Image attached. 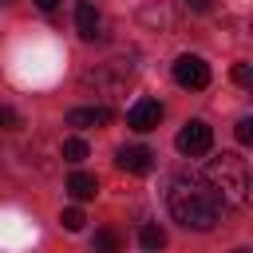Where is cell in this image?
Returning <instances> with one entry per match:
<instances>
[{
  "mask_svg": "<svg viewBox=\"0 0 253 253\" xmlns=\"http://www.w3.org/2000/svg\"><path fill=\"white\" fill-rule=\"evenodd\" d=\"M166 206H170V217L182 221L186 229H213L225 213V202L198 178H174L170 194H166Z\"/></svg>",
  "mask_w": 253,
  "mask_h": 253,
  "instance_id": "1",
  "label": "cell"
},
{
  "mask_svg": "<svg viewBox=\"0 0 253 253\" xmlns=\"http://www.w3.org/2000/svg\"><path fill=\"white\" fill-rule=\"evenodd\" d=\"M206 182H210V190H213L225 206H241V202L249 198V166H245V158L233 154V150H221L217 158H210Z\"/></svg>",
  "mask_w": 253,
  "mask_h": 253,
  "instance_id": "2",
  "label": "cell"
},
{
  "mask_svg": "<svg viewBox=\"0 0 253 253\" xmlns=\"http://www.w3.org/2000/svg\"><path fill=\"white\" fill-rule=\"evenodd\" d=\"M174 146H178V154H186V158L210 154V146H213V126H210V123H202V119H190V123L178 130Z\"/></svg>",
  "mask_w": 253,
  "mask_h": 253,
  "instance_id": "3",
  "label": "cell"
},
{
  "mask_svg": "<svg viewBox=\"0 0 253 253\" xmlns=\"http://www.w3.org/2000/svg\"><path fill=\"white\" fill-rule=\"evenodd\" d=\"M174 83L186 91H206L210 87V63L202 55H178L174 59Z\"/></svg>",
  "mask_w": 253,
  "mask_h": 253,
  "instance_id": "4",
  "label": "cell"
},
{
  "mask_svg": "<svg viewBox=\"0 0 253 253\" xmlns=\"http://www.w3.org/2000/svg\"><path fill=\"white\" fill-rule=\"evenodd\" d=\"M115 162H119V170H126V174H150L154 150H150V146H119Z\"/></svg>",
  "mask_w": 253,
  "mask_h": 253,
  "instance_id": "5",
  "label": "cell"
},
{
  "mask_svg": "<svg viewBox=\"0 0 253 253\" xmlns=\"http://www.w3.org/2000/svg\"><path fill=\"white\" fill-rule=\"evenodd\" d=\"M158 119H162V103L158 99H138L126 111V126H134V130H154Z\"/></svg>",
  "mask_w": 253,
  "mask_h": 253,
  "instance_id": "6",
  "label": "cell"
},
{
  "mask_svg": "<svg viewBox=\"0 0 253 253\" xmlns=\"http://www.w3.org/2000/svg\"><path fill=\"white\" fill-rule=\"evenodd\" d=\"M75 28H79V36L87 40V43H95V40H103V16L95 12V4H79L75 8Z\"/></svg>",
  "mask_w": 253,
  "mask_h": 253,
  "instance_id": "7",
  "label": "cell"
},
{
  "mask_svg": "<svg viewBox=\"0 0 253 253\" xmlns=\"http://www.w3.org/2000/svg\"><path fill=\"white\" fill-rule=\"evenodd\" d=\"M107 123H111V111L107 107H75V111H67V126H79V130L107 126Z\"/></svg>",
  "mask_w": 253,
  "mask_h": 253,
  "instance_id": "8",
  "label": "cell"
},
{
  "mask_svg": "<svg viewBox=\"0 0 253 253\" xmlns=\"http://www.w3.org/2000/svg\"><path fill=\"white\" fill-rule=\"evenodd\" d=\"M67 194H71L75 202H87V198H95V194H99V182H95V174H87V170H75V174L67 178Z\"/></svg>",
  "mask_w": 253,
  "mask_h": 253,
  "instance_id": "9",
  "label": "cell"
},
{
  "mask_svg": "<svg viewBox=\"0 0 253 253\" xmlns=\"http://www.w3.org/2000/svg\"><path fill=\"white\" fill-rule=\"evenodd\" d=\"M119 249H123V241H119L115 229H95V237H91V253H119Z\"/></svg>",
  "mask_w": 253,
  "mask_h": 253,
  "instance_id": "10",
  "label": "cell"
},
{
  "mask_svg": "<svg viewBox=\"0 0 253 253\" xmlns=\"http://www.w3.org/2000/svg\"><path fill=\"white\" fill-rule=\"evenodd\" d=\"M138 241H142L146 249H162V245H166V229H162V225H142V229H138Z\"/></svg>",
  "mask_w": 253,
  "mask_h": 253,
  "instance_id": "11",
  "label": "cell"
},
{
  "mask_svg": "<svg viewBox=\"0 0 253 253\" xmlns=\"http://www.w3.org/2000/svg\"><path fill=\"white\" fill-rule=\"evenodd\" d=\"M59 221H63V229H67V233H79L87 217H83V210H79V206H67V210L59 213Z\"/></svg>",
  "mask_w": 253,
  "mask_h": 253,
  "instance_id": "12",
  "label": "cell"
},
{
  "mask_svg": "<svg viewBox=\"0 0 253 253\" xmlns=\"http://www.w3.org/2000/svg\"><path fill=\"white\" fill-rule=\"evenodd\" d=\"M63 158H67V162H83V158H87V142H83V138H67V142H63Z\"/></svg>",
  "mask_w": 253,
  "mask_h": 253,
  "instance_id": "13",
  "label": "cell"
},
{
  "mask_svg": "<svg viewBox=\"0 0 253 253\" xmlns=\"http://www.w3.org/2000/svg\"><path fill=\"white\" fill-rule=\"evenodd\" d=\"M233 134H237L241 146H249V142H253V119H241V123L233 126Z\"/></svg>",
  "mask_w": 253,
  "mask_h": 253,
  "instance_id": "14",
  "label": "cell"
},
{
  "mask_svg": "<svg viewBox=\"0 0 253 253\" xmlns=\"http://www.w3.org/2000/svg\"><path fill=\"white\" fill-rule=\"evenodd\" d=\"M16 126H20V111L0 107V130H16Z\"/></svg>",
  "mask_w": 253,
  "mask_h": 253,
  "instance_id": "15",
  "label": "cell"
},
{
  "mask_svg": "<svg viewBox=\"0 0 253 253\" xmlns=\"http://www.w3.org/2000/svg\"><path fill=\"white\" fill-rule=\"evenodd\" d=\"M233 79H237L241 87H249V83H253V71H249V63H233Z\"/></svg>",
  "mask_w": 253,
  "mask_h": 253,
  "instance_id": "16",
  "label": "cell"
},
{
  "mask_svg": "<svg viewBox=\"0 0 253 253\" xmlns=\"http://www.w3.org/2000/svg\"><path fill=\"white\" fill-rule=\"evenodd\" d=\"M182 4H186V8H194V12H206V8H210V0H182Z\"/></svg>",
  "mask_w": 253,
  "mask_h": 253,
  "instance_id": "17",
  "label": "cell"
},
{
  "mask_svg": "<svg viewBox=\"0 0 253 253\" xmlns=\"http://www.w3.org/2000/svg\"><path fill=\"white\" fill-rule=\"evenodd\" d=\"M36 8H43V12H55V8H59V0H36Z\"/></svg>",
  "mask_w": 253,
  "mask_h": 253,
  "instance_id": "18",
  "label": "cell"
},
{
  "mask_svg": "<svg viewBox=\"0 0 253 253\" xmlns=\"http://www.w3.org/2000/svg\"><path fill=\"white\" fill-rule=\"evenodd\" d=\"M233 253H249V249H233Z\"/></svg>",
  "mask_w": 253,
  "mask_h": 253,
  "instance_id": "19",
  "label": "cell"
}]
</instances>
